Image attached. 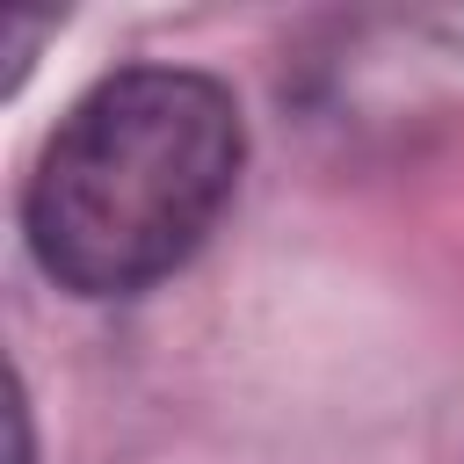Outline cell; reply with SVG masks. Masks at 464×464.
<instances>
[{"mask_svg": "<svg viewBox=\"0 0 464 464\" xmlns=\"http://www.w3.org/2000/svg\"><path fill=\"white\" fill-rule=\"evenodd\" d=\"M44 29H51V14H14V7L0 14V36H7V87L29 72V51H36V36H44Z\"/></svg>", "mask_w": 464, "mask_h": 464, "instance_id": "7a4b0ae2", "label": "cell"}, {"mask_svg": "<svg viewBox=\"0 0 464 464\" xmlns=\"http://www.w3.org/2000/svg\"><path fill=\"white\" fill-rule=\"evenodd\" d=\"M246 160L232 87L188 65H123L51 130L22 232L72 297H130L174 276L225 218Z\"/></svg>", "mask_w": 464, "mask_h": 464, "instance_id": "6da1fadb", "label": "cell"}]
</instances>
